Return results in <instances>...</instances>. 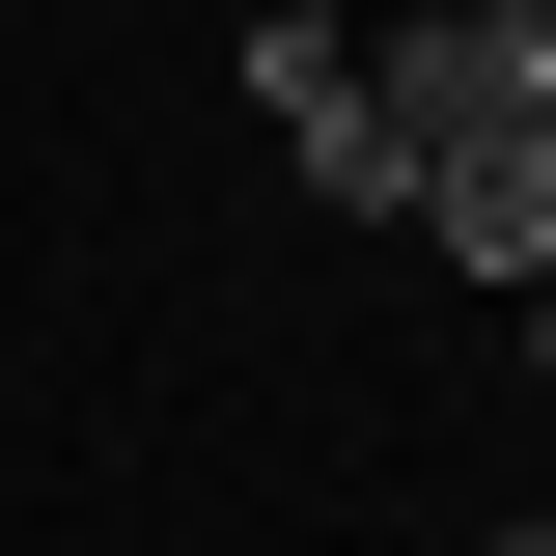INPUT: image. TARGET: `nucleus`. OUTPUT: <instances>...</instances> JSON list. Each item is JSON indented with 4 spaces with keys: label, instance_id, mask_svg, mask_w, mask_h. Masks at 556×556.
<instances>
[{
    "label": "nucleus",
    "instance_id": "nucleus-2",
    "mask_svg": "<svg viewBox=\"0 0 556 556\" xmlns=\"http://www.w3.org/2000/svg\"><path fill=\"white\" fill-rule=\"evenodd\" d=\"M362 84H390V139L445 167V139H529L556 112V0H445V28H362Z\"/></svg>",
    "mask_w": 556,
    "mask_h": 556
},
{
    "label": "nucleus",
    "instance_id": "nucleus-3",
    "mask_svg": "<svg viewBox=\"0 0 556 556\" xmlns=\"http://www.w3.org/2000/svg\"><path fill=\"white\" fill-rule=\"evenodd\" d=\"M417 251L445 278H556V112L529 139H445V167H417Z\"/></svg>",
    "mask_w": 556,
    "mask_h": 556
},
{
    "label": "nucleus",
    "instance_id": "nucleus-4",
    "mask_svg": "<svg viewBox=\"0 0 556 556\" xmlns=\"http://www.w3.org/2000/svg\"><path fill=\"white\" fill-rule=\"evenodd\" d=\"M501 556H556V501H529V529H501Z\"/></svg>",
    "mask_w": 556,
    "mask_h": 556
},
{
    "label": "nucleus",
    "instance_id": "nucleus-1",
    "mask_svg": "<svg viewBox=\"0 0 556 556\" xmlns=\"http://www.w3.org/2000/svg\"><path fill=\"white\" fill-rule=\"evenodd\" d=\"M251 112H278V167H306L334 223H417V139H390V84H362V28L278 0V28H251Z\"/></svg>",
    "mask_w": 556,
    "mask_h": 556
},
{
    "label": "nucleus",
    "instance_id": "nucleus-5",
    "mask_svg": "<svg viewBox=\"0 0 556 556\" xmlns=\"http://www.w3.org/2000/svg\"><path fill=\"white\" fill-rule=\"evenodd\" d=\"M529 362H556V278H529Z\"/></svg>",
    "mask_w": 556,
    "mask_h": 556
}]
</instances>
